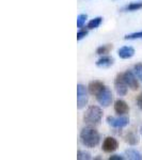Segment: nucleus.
Returning a JSON list of instances; mask_svg holds the SVG:
<instances>
[{"mask_svg":"<svg viewBox=\"0 0 142 160\" xmlns=\"http://www.w3.org/2000/svg\"><path fill=\"white\" fill-rule=\"evenodd\" d=\"M88 100H89V96H88L86 87L78 84L77 86V108L79 110L84 109L88 104Z\"/></svg>","mask_w":142,"mask_h":160,"instance_id":"7ed1b4c3","label":"nucleus"},{"mask_svg":"<svg viewBox=\"0 0 142 160\" xmlns=\"http://www.w3.org/2000/svg\"><path fill=\"white\" fill-rule=\"evenodd\" d=\"M124 157L120 156V155H113V156L109 157V160H123Z\"/></svg>","mask_w":142,"mask_h":160,"instance_id":"5701e85b","label":"nucleus"},{"mask_svg":"<svg viewBox=\"0 0 142 160\" xmlns=\"http://www.w3.org/2000/svg\"><path fill=\"white\" fill-rule=\"evenodd\" d=\"M125 141L126 143H128L129 145H137L139 143V137L137 136V133L135 132H128L127 135L125 136Z\"/></svg>","mask_w":142,"mask_h":160,"instance_id":"4468645a","label":"nucleus"},{"mask_svg":"<svg viewBox=\"0 0 142 160\" xmlns=\"http://www.w3.org/2000/svg\"><path fill=\"white\" fill-rule=\"evenodd\" d=\"M106 88V86L103 82L97 81V80H94V81H91L88 86V90H89V93L91 95H95L96 96L99 92H102Z\"/></svg>","mask_w":142,"mask_h":160,"instance_id":"1a4fd4ad","label":"nucleus"},{"mask_svg":"<svg viewBox=\"0 0 142 160\" xmlns=\"http://www.w3.org/2000/svg\"><path fill=\"white\" fill-rule=\"evenodd\" d=\"M96 100L99 102V105H102L103 107H108L112 102V93L108 89L107 87L103 90L102 92H99L96 95Z\"/></svg>","mask_w":142,"mask_h":160,"instance_id":"20e7f679","label":"nucleus"},{"mask_svg":"<svg viewBox=\"0 0 142 160\" xmlns=\"http://www.w3.org/2000/svg\"><path fill=\"white\" fill-rule=\"evenodd\" d=\"M119 148V142L117 139L112 138V137H107L103 142V151L106 153H112V152L117 151Z\"/></svg>","mask_w":142,"mask_h":160,"instance_id":"6e6552de","label":"nucleus"},{"mask_svg":"<svg viewBox=\"0 0 142 160\" xmlns=\"http://www.w3.org/2000/svg\"><path fill=\"white\" fill-rule=\"evenodd\" d=\"M124 79H125L126 83H127L128 88H130L131 90L136 91V90L139 89V82H138V78L135 75V73L130 71H126L125 73H123Z\"/></svg>","mask_w":142,"mask_h":160,"instance_id":"423d86ee","label":"nucleus"},{"mask_svg":"<svg viewBox=\"0 0 142 160\" xmlns=\"http://www.w3.org/2000/svg\"><path fill=\"white\" fill-rule=\"evenodd\" d=\"M107 123L114 128H123V127H125V126L128 125L129 120H128V118H126V117H120V118L108 117L107 118Z\"/></svg>","mask_w":142,"mask_h":160,"instance_id":"0eeeda50","label":"nucleus"},{"mask_svg":"<svg viewBox=\"0 0 142 160\" xmlns=\"http://www.w3.org/2000/svg\"><path fill=\"white\" fill-rule=\"evenodd\" d=\"M103 118V110L99 106H90L84 114V122L89 125H99Z\"/></svg>","mask_w":142,"mask_h":160,"instance_id":"f03ea898","label":"nucleus"},{"mask_svg":"<svg viewBox=\"0 0 142 160\" xmlns=\"http://www.w3.org/2000/svg\"><path fill=\"white\" fill-rule=\"evenodd\" d=\"M118 55L121 59H129L135 55V49L130 46H124L118 50Z\"/></svg>","mask_w":142,"mask_h":160,"instance_id":"9b49d317","label":"nucleus"},{"mask_svg":"<svg viewBox=\"0 0 142 160\" xmlns=\"http://www.w3.org/2000/svg\"><path fill=\"white\" fill-rule=\"evenodd\" d=\"M113 48V46L111 44H107V45H103V46H99V48L96 49V53L99 56L102 55H107V53H109V51L111 50Z\"/></svg>","mask_w":142,"mask_h":160,"instance_id":"f3484780","label":"nucleus"},{"mask_svg":"<svg viewBox=\"0 0 142 160\" xmlns=\"http://www.w3.org/2000/svg\"><path fill=\"white\" fill-rule=\"evenodd\" d=\"M140 9H142V2H133V3H129L126 7H124L122 11L133 12V11H138Z\"/></svg>","mask_w":142,"mask_h":160,"instance_id":"2eb2a0df","label":"nucleus"},{"mask_svg":"<svg viewBox=\"0 0 142 160\" xmlns=\"http://www.w3.org/2000/svg\"><path fill=\"white\" fill-rule=\"evenodd\" d=\"M91 158V154L88 153V152L78 151V153H77V159L78 160H90Z\"/></svg>","mask_w":142,"mask_h":160,"instance_id":"a211bd4d","label":"nucleus"},{"mask_svg":"<svg viewBox=\"0 0 142 160\" xmlns=\"http://www.w3.org/2000/svg\"><path fill=\"white\" fill-rule=\"evenodd\" d=\"M114 88H115V91L120 96H124L126 95L127 93V83H126L125 79H124L123 74H119L117 76V78L114 80Z\"/></svg>","mask_w":142,"mask_h":160,"instance_id":"39448f33","label":"nucleus"},{"mask_svg":"<svg viewBox=\"0 0 142 160\" xmlns=\"http://www.w3.org/2000/svg\"><path fill=\"white\" fill-rule=\"evenodd\" d=\"M125 155L128 159L131 160H142V154L137 149L134 148H129V149H126L125 151Z\"/></svg>","mask_w":142,"mask_h":160,"instance_id":"ddd939ff","label":"nucleus"},{"mask_svg":"<svg viewBox=\"0 0 142 160\" xmlns=\"http://www.w3.org/2000/svg\"><path fill=\"white\" fill-rule=\"evenodd\" d=\"M114 111L119 115H124V114H126V113H128L129 107H128L126 102H124L122 99H118V100H115V102H114Z\"/></svg>","mask_w":142,"mask_h":160,"instance_id":"9d476101","label":"nucleus"},{"mask_svg":"<svg viewBox=\"0 0 142 160\" xmlns=\"http://www.w3.org/2000/svg\"><path fill=\"white\" fill-rule=\"evenodd\" d=\"M134 73H135V75L137 76V78L142 81V64L141 63L136 64V65L134 66Z\"/></svg>","mask_w":142,"mask_h":160,"instance_id":"6ab92c4d","label":"nucleus"},{"mask_svg":"<svg viewBox=\"0 0 142 160\" xmlns=\"http://www.w3.org/2000/svg\"><path fill=\"white\" fill-rule=\"evenodd\" d=\"M124 38H125V40H137V38H142V31H140V32L131 33V34H127Z\"/></svg>","mask_w":142,"mask_h":160,"instance_id":"412c9836","label":"nucleus"},{"mask_svg":"<svg viewBox=\"0 0 142 160\" xmlns=\"http://www.w3.org/2000/svg\"><path fill=\"white\" fill-rule=\"evenodd\" d=\"M113 63H114V59H113L112 57L105 56L97 60L96 65L99 66V68H110Z\"/></svg>","mask_w":142,"mask_h":160,"instance_id":"f8f14e48","label":"nucleus"},{"mask_svg":"<svg viewBox=\"0 0 142 160\" xmlns=\"http://www.w3.org/2000/svg\"><path fill=\"white\" fill-rule=\"evenodd\" d=\"M140 132H141V135H142V126L140 127Z\"/></svg>","mask_w":142,"mask_h":160,"instance_id":"393cba45","label":"nucleus"},{"mask_svg":"<svg viewBox=\"0 0 142 160\" xmlns=\"http://www.w3.org/2000/svg\"><path fill=\"white\" fill-rule=\"evenodd\" d=\"M88 18L87 14H80L78 17H77V27L78 28H82L84 25L86 24V20Z\"/></svg>","mask_w":142,"mask_h":160,"instance_id":"aec40b11","label":"nucleus"},{"mask_svg":"<svg viewBox=\"0 0 142 160\" xmlns=\"http://www.w3.org/2000/svg\"><path fill=\"white\" fill-rule=\"evenodd\" d=\"M87 35H88V30H86V29L79 30V31H78V33H77V41L82 40V38H86Z\"/></svg>","mask_w":142,"mask_h":160,"instance_id":"4be33fe9","label":"nucleus"},{"mask_svg":"<svg viewBox=\"0 0 142 160\" xmlns=\"http://www.w3.org/2000/svg\"><path fill=\"white\" fill-rule=\"evenodd\" d=\"M137 105H138V107L142 110V93L138 96V98H137Z\"/></svg>","mask_w":142,"mask_h":160,"instance_id":"b1692460","label":"nucleus"},{"mask_svg":"<svg viewBox=\"0 0 142 160\" xmlns=\"http://www.w3.org/2000/svg\"><path fill=\"white\" fill-rule=\"evenodd\" d=\"M103 18L102 17H95V18L91 19L88 24V29L92 30V29H96V28L99 27V25L102 24Z\"/></svg>","mask_w":142,"mask_h":160,"instance_id":"dca6fc26","label":"nucleus"},{"mask_svg":"<svg viewBox=\"0 0 142 160\" xmlns=\"http://www.w3.org/2000/svg\"><path fill=\"white\" fill-rule=\"evenodd\" d=\"M80 141L82 145H84L86 148H93L99 144L100 135L95 128L86 127L80 132Z\"/></svg>","mask_w":142,"mask_h":160,"instance_id":"f257e3e1","label":"nucleus"}]
</instances>
